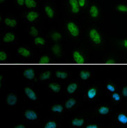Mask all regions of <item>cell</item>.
Returning <instances> with one entry per match:
<instances>
[{
  "label": "cell",
  "mask_w": 127,
  "mask_h": 128,
  "mask_svg": "<svg viewBox=\"0 0 127 128\" xmlns=\"http://www.w3.org/2000/svg\"><path fill=\"white\" fill-rule=\"evenodd\" d=\"M59 20L63 32L70 40L76 42L82 40L84 33V22L83 20L60 16Z\"/></svg>",
  "instance_id": "6da1fadb"
},
{
  "label": "cell",
  "mask_w": 127,
  "mask_h": 128,
  "mask_svg": "<svg viewBox=\"0 0 127 128\" xmlns=\"http://www.w3.org/2000/svg\"><path fill=\"white\" fill-rule=\"evenodd\" d=\"M84 33L90 45L93 47H101L105 40V30L101 22H94L86 20L84 24Z\"/></svg>",
  "instance_id": "7a4b0ae2"
},
{
  "label": "cell",
  "mask_w": 127,
  "mask_h": 128,
  "mask_svg": "<svg viewBox=\"0 0 127 128\" xmlns=\"http://www.w3.org/2000/svg\"><path fill=\"white\" fill-rule=\"evenodd\" d=\"M95 118L93 109L78 110L68 114L67 122L70 128H83L92 119Z\"/></svg>",
  "instance_id": "3957f363"
},
{
  "label": "cell",
  "mask_w": 127,
  "mask_h": 128,
  "mask_svg": "<svg viewBox=\"0 0 127 128\" xmlns=\"http://www.w3.org/2000/svg\"><path fill=\"white\" fill-rule=\"evenodd\" d=\"M60 16L83 20L84 14L77 0H61Z\"/></svg>",
  "instance_id": "277c9868"
},
{
  "label": "cell",
  "mask_w": 127,
  "mask_h": 128,
  "mask_svg": "<svg viewBox=\"0 0 127 128\" xmlns=\"http://www.w3.org/2000/svg\"><path fill=\"white\" fill-rule=\"evenodd\" d=\"M41 13L43 20L48 22H55L60 20V8L54 0H42Z\"/></svg>",
  "instance_id": "5b68a950"
},
{
  "label": "cell",
  "mask_w": 127,
  "mask_h": 128,
  "mask_svg": "<svg viewBox=\"0 0 127 128\" xmlns=\"http://www.w3.org/2000/svg\"><path fill=\"white\" fill-rule=\"evenodd\" d=\"M83 14L86 20L94 22H101L104 16V11L103 7L97 2L90 0Z\"/></svg>",
  "instance_id": "8992f818"
},
{
  "label": "cell",
  "mask_w": 127,
  "mask_h": 128,
  "mask_svg": "<svg viewBox=\"0 0 127 128\" xmlns=\"http://www.w3.org/2000/svg\"><path fill=\"white\" fill-rule=\"evenodd\" d=\"M111 118V128H127V110L122 106L115 110Z\"/></svg>",
  "instance_id": "52a82bcc"
},
{
  "label": "cell",
  "mask_w": 127,
  "mask_h": 128,
  "mask_svg": "<svg viewBox=\"0 0 127 128\" xmlns=\"http://www.w3.org/2000/svg\"><path fill=\"white\" fill-rule=\"evenodd\" d=\"M24 22L28 24H38L42 26L43 18L41 12L36 9H24L21 15Z\"/></svg>",
  "instance_id": "ba28073f"
},
{
  "label": "cell",
  "mask_w": 127,
  "mask_h": 128,
  "mask_svg": "<svg viewBox=\"0 0 127 128\" xmlns=\"http://www.w3.org/2000/svg\"><path fill=\"white\" fill-rule=\"evenodd\" d=\"M23 120L26 123H33L35 125H40L41 122V115L40 113L39 107L29 106L23 110Z\"/></svg>",
  "instance_id": "9c48e42d"
},
{
  "label": "cell",
  "mask_w": 127,
  "mask_h": 128,
  "mask_svg": "<svg viewBox=\"0 0 127 128\" xmlns=\"http://www.w3.org/2000/svg\"><path fill=\"white\" fill-rule=\"evenodd\" d=\"M100 96V87L95 84H90L83 91V99L86 102H93L98 100Z\"/></svg>",
  "instance_id": "30bf717a"
},
{
  "label": "cell",
  "mask_w": 127,
  "mask_h": 128,
  "mask_svg": "<svg viewBox=\"0 0 127 128\" xmlns=\"http://www.w3.org/2000/svg\"><path fill=\"white\" fill-rule=\"evenodd\" d=\"M63 102L66 111V114H70L78 111L83 105V100L77 95L67 96Z\"/></svg>",
  "instance_id": "8fae6325"
},
{
  "label": "cell",
  "mask_w": 127,
  "mask_h": 128,
  "mask_svg": "<svg viewBox=\"0 0 127 128\" xmlns=\"http://www.w3.org/2000/svg\"><path fill=\"white\" fill-rule=\"evenodd\" d=\"M115 109L107 103H100L93 109L95 118H111Z\"/></svg>",
  "instance_id": "7c38bea8"
},
{
  "label": "cell",
  "mask_w": 127,
  "mask_h": 128,
  "mask_svg": "<svg viewBox=\"0 0 127 128\" xmlns=\"http://www.w3.org/2000/svg\"><path fill=\"white\" fill-rule=\"evenodd\" d=\"M47 38L52 43H61L64 40V32L59 26H51L47 30Z\"/></svg>",
  "instance_id": "4fadbf2b"
},
{
  "label": "cell",
  "mask_w": 127,
  "mask_h": 128,
  "mask_svg": "<svg viewBox=\"0 0 127 128\" xmlns=\"http://www.w3.org/2000/svg\"><path fill=\"white\" fill-rule=\"evenodd\" d=\"M0 22L1 25L4 26L8 30H14L17 29L18 26L17 19L10 13H1Z\"/></svg>",
  "instance_id": "5bb4252c"
},
{
  "label": "cell",
  "mask_w": 127,
  "mask_h": 128,
  "mask_svg": "<svg viewBox=\"0 0 127 128\" xmlns=\"http://www.w3.org/2000/svg\"><path fill=\"white\" fill-rule=\"evenodd\" d=\"M23 100L26 101L38 102L40 104L38 91L34 87L30 85H26L23 88Z\"/></svg>",
  "instance_id": "9a60e30c"
},
{
  "label": "cell",
  "mask_w": 127,
  "mask_h": 128,
  "mask_svg": "<svg viewBox=\"0 0 127 128\" xmlns=\"http://www.w3.org/2000/svg\"><path fill=\"white\" fill-rule=\"evenodd\" d=\"M18 42V36L13 30L3 32L1 36V43L3 45H15Z\"/></svg>",
  "instance_id": "2e32d148"
},
{
  "label": "cell",
  "mask_w": 127,
  "mask_h": 128,
  "mask_svg": "<svg viewBox=\"0 0 127 128\" xmlns=\"http://www.w3.org/2000/svg\"><path fill=\"white\" fill-rule=\"evenodd\" d=\"M71 57L72 61L74 64H84L88 62V57L86 52L80 49L74 50L71 53Z\"/></svg>",
  "instance_id": "e0dca14e"
},
{
  "label": "cell",
  "mask_w": 127,
  "mask_h": 128,
  "mask_svg": "<svg viewBox=\"0 0 127 128\" xmlns=\"http://www.w3.org/2000/svg\"><path fill=\"white\" fill-rule=\"evenodd\" d=\"M16 53L17 56L23 59H30L34 56V52L27 45H20L17 48Z\"/></svg>",
  "instance_id": "ac0fdd59"
},
{
  "label": "cell",
  "mask_w": 127,
  "mask_h": 128,
  "mask_svg": "<svg viewBox=\"0 0 127 128\" xmlns=\"http://www.w3.org/2000/svg\"><path fill=\"white\" fill-rule=\"evenodd\" d=\"M49 112L56 117L60 118L64 114H66V111L63 102H54L49 106Z\"/></svg>",
  "instance_id": "d6986e66"
},
{
  "label": "cell",
  "mask_w": 127,
  "mask_h": 128,
  "mask_svg": "<svg viewBox=\"0 0 127 128\" xmlns=\"http://www.w3.org/2000/svg\"><path fill=\"white\" fill-rule=\"evenodd\" d=\"M61 119L56 116H50L44 119L41 128H60Z\"/></svg>",
  "instance_id": "ffe728a7"
},
{
  "label": "cell",
  "mask_w": 127,
  "mask_h": 128,
  "mask_svg": "<svg viewBox=\"0 0 127 128\" xmlns=\"http://www.w3.org/2000/svg\"><path fill=\"white\" fill-rule=\"evenodd\" d=\"M80 81L79 80H71L69 83L67 84V86L65 87V93L67 96H76L80 90Z\"/></svg>",
  "instance_id": "44dd1931"
},
{
  "label": "cell",
  "mask_w": 127,
  "mask_h": 128,
  "mask_svg": "<svg viewBox=\"0 0 127 128\" xmlns=\"http://www.w3.org/2000/svg\"><path fill=\"white\" fill-rule=\"evenodd\" d=\"M112 9L117 16H127V0L120 1L115 4Z\"/></svg>",
  "instance_id": "7402d4cb"
},
{
  "label": "cell",
  "mask_w": 127,
  "mask_h": 128,
  "mask_svg": "<svg viewBox=\"0 0 127 128\" xmlns=\"http://www.w3.org/2000/svg\"><path fill=\"white\" fill-rule=\"evenodd\" d=\"M46 90L52 95H58L62 92L63 86L61 84L56 81H49L46 84Z\"/></svg>",
  "instance_id": "603a6c76"
},
{
  "label": "cell",
  "mask_w": 127,
  "mask_h": 128,
  "mask_svg": "<svg viewBox=\"0 0 127 128\" xmlns=\"http://www.w3.org/2000/svg\"><path fill=\"white\" fill-rule=\"evenodd\" d=\"M19 96L17 91H11L8 93L5 98L6 104L10 107H15L18 104Z\"/></svg>",
  "instance_id": "cb8c5ba5"
},
{
  "label": "cell",
  "mask_w": 127,
  "mask_h": 128,
  "mask_svg": "<svg viewBox=\"0 0 127 128\" xmlns=\"http://www.w3.org/2000/svg\"><path fill=\"white\" fill-rule=\"evenodd\" d=\"M51 54L58 58H63L65 55L64 48L61 43H52L51 45Z\"/></svg>",
  "instance_id": "d4e9b609"
},
{
  "label": "cell",
  "mask_w": 127,
  "mask_h": 128,
  "mask_svg": "<svg viewBox=\"0 0 127 128\" xmlns=\"http://www.w3.org/2000/svg\"><path fill=\"white\" fill-rule=\"evenodd\" d=\"M22 74L24 78H25L30 82H35L37 81L38 74L36 73L33 68L27 67L24 68L22 72Z\"/></svg>",
  "instance_id": "484cf974"
},
{
  "label": "cell",
  "mask_w": 127,
  "mask_h": 128,
  "mask_svg": "<svg viewBox=\"0 0 127 128\" xmlns=\"http://www.w3.org/2000/svg\"><path fill=\"white\" fill-rule=\"evenodd\" d=\"M79 78L80 82L87 83L94 77V72L90 69H81L79 72Z\"/></svg>",
  "instance_id": "4316f807"
},
{
  "label": "cell",
  "mask_w": 127,
  "mask_h": 128,
  "mask_svg": "<svg viewBox=\"0 0 127 128\" xmlns=\"http://www.w3.org/2000/svg\"><path fill=\"white\" fill-rule=\"evenodd\" d=\"M26 32L31 38H34L42 34V26L38 24H28L25 28Z\"/></svg>",
  "instance_id": "83f0119b"
},
{
  "label": "cell",
  "mask_w": 127,
  "mask_h": 128,
  "mask_svg": "<svg viewBox=\"0 0 127 128\" xmlns=\"http://www.w3.org/2000/svg\"><path fill=\"white\" fill-rule=\"evenodd\" d=\"M47 42V38L42 34L31 38V43L35 48H42L46 45Z\"/></svg>",
  "instance_id": "f1b7e54d"
},
{
  "label": "cell",
  "mask_w": 127,
  "mask_h": 128,
  "mask_svg": "<svg viewBox=\"0 0 127 128\" xmlns=\"http://www.w3.org/2000/svg\"><path fill=\"white\" fill-rule=\"evenodd\" d=\"M53 75V72L49 69H45L40 71L38 74L37 81L39 82H49Z\"/></svg>",
  "instance_id": "f546056e"
},
{
  "label": "cell",
  "mask_w": 127,
  "mask_h": 128,
  "mask_svg": "<svg viewBox=\"0 0 127 128\" xmlns=\"http://www.w3.org/2000/svg\"><path fill=\"white\" fill-rule=\"evenodd\" d=\"M54 74L56 79L61 81H67L70 80L71 77L70 72L65 69H57L54 71Z\"/></svg>",
  "instance_id": "4dcf8cb0"
},
{
  "label": "cell",
  "mask_w": 127,
  "mask_h": 128,
  "mask_svg": "<svg viewBox=\"0 0 127 128\" xmlns=\"http://www.w3.org/2000/svg\"><path fill=\"white\" fill-rule=\"evenodd\" d=\"M83 128H111L106 123H103L95 119H92L90 120Z\"/></svg>",
  "instance_id": "1f68e13d"
},
{
  "label": "cell",
  "mask_w": 127,
  "mask_h": 128,
  "mask_svg": "<svg viewBox=\"0 0 127 128\" xmlns=\"http://www.w3.org/2000/svg\"><path fill=\"white\" fill-rule=\"evenodd\" d=\"M110 97V100L113 104L115 105H118V104H121L122 101H123V98L120 93V91H117L113 93H111L110 95H108Z\"/></svg>",
  "instance_id": "d6a6232c"
},
{
  "label": "cell",
  "mask_w": 127,
  "mask_h": 128,
  "mask_svg": "<svg viewBox=\"0 0 127 128\" xmlns=\"http://www.w3.org/2000/svg\"><path fill=\"white\" fill-rule=\"evenodd\" d=\"M40 6V0H25L24 9L39 10Z\"/></svg>",
  "instance_id": "836d02e7"
},
{
  "label": "cell",
  "mask_w": 127,
  "mask_h": 128,
  "mask_svg": "<svg viewBox=\"0 0 127 128\" xmlns=\"http://www.w3.org/2000/svg\"><path fill=\"white\" fill-rule=\"evenodd\" d=\"M52 61H53V58L51 56V55L45 53V54L40 55L37 62H38V64L46 65V64H51Z\"/></svg>",
  "instance_id": "e575fe53"
},
{
  "label": "cell",
  "mask_w": 127,
  "mask_h": 128,
  "mask_svg": "<svg viewBox=\"0 0 127 128\" xmlns=\"http://www.w3.org/2000/svg\"><path fill=\"white\" fill-rule=\"evenodd\" d=\"M105 88H106V93L108 95H110L111 93L118 91V86H117L116 84L113 82H112V81H108L106 82V86H105Z\"/></svg>",
  "instance_id": "d590c367"
},
{
  "label": "cell",
  "mask_w": 127,
  "mask_h": 128,
  "mask_svg": "<svg viewBox=\"0 0 127 128\" xmlns=\"http://www.w3.org/2000/svg\"><path fill=\"white\" fill-rule=\"evenodd\" d=\"M11 59V55L8 52L1 50H0V62L6 63Z\"/></svg>",
  "instance_id": "8d00e7d4"
},
{
  "label": "cell",
  "mask_w": 127,
  "mask_h": 128,
  "mask_svg": "<svg viewBox=\"0 0 127 128\" xmlns=\"http://www.w3.org/2000/svg\"><path fill=\"white\" fill-rule=\"evenodd\" d=\"M78 1V3H79V5L80 8H81V10H83V12L84 13V11L86 10L87 7L89 4L90 0H77Z\"/></svg>",
  "instance_id": "74e56055"
},
{
  "label": "cell",
  "mask_w": 127,
  "mask_h": 128,
  "mask_svg": "<svg viewBox=\"0 0 127 128\" xmlns=\"http://www.w3.org/2000/svg\"><path fill=\"white\" fill-rule=\"evenodd\" d=\"M13 3L19 9L24 10V5H25V0H13Z\"/></svg>",
  "instance_id": "f35d334b"
},
{
  "label": "cell",
  "mask_w": 127,
  "mask_h": 128,
  "mask_svg": "<svg viewBox=\"0 0 127 128\" xmlns=\"http://www.w3.org/2000/svg\"><path fill=\"white\" fill-rule=\"evenodd\" d=\"M104 63L106 64H116L118 63V60L113 56H107L105 58Z\"/></svg>",
  "instance_id": "ab89813d"
},
{
  "label": "cell",
  "mask_w": 127,
  "mask_h": 128,
  "mask_svg": "<svg viewBox=\"0 0 127 128\" xmlns=\"http://www.w3.org/2000/svg\"><path fill=\"white\" fill-rule=\"evenodd\" d=\"M120 93V94L122 96L123 99L127 100V84L124 85L121 88Z\"/></svg>",
  "instance_id": "60d3db41"
},
{
  "label": "cell",
  "mask_w": 127,
  "mask_h": 128,
  "mask_svg": "<svg viewBox=\"0 0 127 128\" xmlns=\"http://www.w3.org/2000/svg\"><path fill=\"white\" fill-rule=\"evenodd\" d=\"M28 123H26V122H17L13 124L12 128H28Z\"/></svg>",
  "instance_id": "b9f144b4"
},
{
  "label": "cell",
  "mask_w": 127,
  "mask_h": 128,
  "mask_svg": "<svg viewBox=\"0 0 127 128\" xmlns=\"http://www.w3.org/2000/svg\"><path fill=\"white\" fill-rule=\"evenodd\" d=\"M120 45L124 50L127 51V37H124L123 38H122L120 40Z\"/></svg>",
  "instance_id": "7bdbcfd3"
},
{
  "label": "cell",
  "mask_w": 127,
  "mask_h": 128,
  "mask_svg": "<svg viewBox=\"0 0 127 128\" xmlns=\"http://www.w3.org/2000/svg\"><path fill=\"white\" fill-rule=\"evenodd\" d=\"M0 86L1 90H4L6 88V78L3 74L0 75Z\"/></svg>",
  "instance_id": "ee69618b"
},
{
  "label": "cell",
  "mask_w": 127,
  "mask_h": 128,
  "mask_svg": "<svg viewBox=\"0 0 127 128\" xmlns=\"http://www.w3.org/2000/svg\"><path fill=\"white\" fill-rule=\"evenodd\" d=\"M121 106H122L123 108H124V109H127V101H126V102H124V104H122V105Z\"/></svg>",
  "instance_id": "f6af8a7d"
},
{
  "label": "cell",
  "mask_w": 127,
  "mask_h": 128,
  "mask_svg": "<svg viewBox=\"0 0 127 128\" xmlns=\"http://www.w3.org/2000/svg\"><path fill=\"white\" fill-rule=\"evenodd\" d=\"M7 0H0V4L1 5H3V4H5Z\"/></svg>",
  "instance_id": "bcb514c9"
},
{
  "label": "cell",
  "mask_w": 127,
  "mask_h": 128,
  "mask_svg": "<svg viewBox=\"0 0 127 128\" xmlns=\"http://www.w3.org/2000/svg\"><path fill=\"white\" fill-rule=\"evenodd\" d=\"M125 62H126V63H127V60H126V61H125Z\"/></svg>",
  "instance_id": "7dc6e473"
},
{
  "label": "cell",
  "mask_w": 127,
  "mask_h": 128,
  "mask_svg": "<svg viewBox=\"0 0 127 128\" xmlns=\"http://www.w3.org/2000/svg\"><path fill=\"white\" fill-rule=\"evenodd\" d=\"M98 1H102V0H98Z\"/></svg>",
  "instance_id": "c3c4849f"
}]
</instances>
